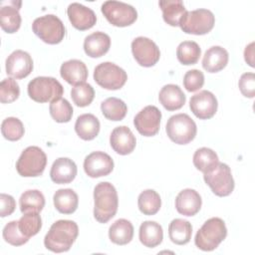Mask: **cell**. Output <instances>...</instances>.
<instances>
[{"label":"cell","mask_w":255,"mask_h":255,"mask_svg":"<svg viewBox=\"0 0 255 255\" xmlns=\"http://www.w3.org/2000/svg\"><path fill=\"white\" fill-rule=\"evenodd\" d=\"M67 14L71 24L78 30L85 31L91 29L97 22L95 12L80 3H71L67 8Z\"/></svg>","instance_id":"cell-17"},{"label":"cell","mask_w":255,"mask_h":255,"mask_svg":"<svg viewBox=\"0 0 255 255\" xmlns=\"http://www.w3.org/2000/svg\"><path fill=\"white\" fill-rule=\"evenodd\" d=\"M214 23L213 13L208 9L200 8L186 11L179 22V26L186 34L204 35L212 30Z\"/></svg>","instance_id":"cell-8"},{"label":"cell","mask_w":255,"mask_h":255,"mask_svg":"<svg viewBox=\"0 0 255 255\" xmlns=\"http://www.w3.org/2000/svg\"><path fill=\"white\" fill-rule=\"evenodd\" d=\"M55 208L63 214L74 213L79 204L78 194L71 188H62L55 192L53 196Z\"/></svg>","instance_id":"cell-28"},{"label":"cell","mask_w":255,"mask_h":255,"mask_svg":"<svg viewBox=\"0 0 255 255\" xmlns=\"http://www.w3.org/2000/svg\"><path fill=\"white\" fill-rule=\"evenodd\" d=\"M158 100L164 109L171 112L182 108L185 104L186 97L177 85L168 84L161 88Z\"/></svg>","instance_id":"cell-24"},{"label":"cell","mask_w":255,"mask_h":255,"mask_svg":"<svg viewBox=\"0 0 255 255\" xmlns=\"http://www.w3.org/2000/svg\"><path fill=\"white\" fill-rule=\"evenodd\" d=\"M100 128V122L93 114L81 115L75 123V130L84 140L94 139L98 135Z\"/></svg>","instance_id":"cell-27"},{"label":"cell","mask_w":255,"mask_h":255,"mask_svg":"<svg viewBox=\"0 0 255 255\" xmlns=\"http://www.w3.org/2000/svg\"><path fill=\"white\" fill-rule=\"evenodd\" d=\"M29 97L37 103H48L62 98L64 88L53 77H36L27 87Z\"/></svg>","instance_id":"cell-4"},{"label":"cell","mask_w":255,"mask_h":255,"mask_svg":"<svg viewBox=\"0 0 255 255\" xmlns=\"http://www.w3.org/2000/svg\"><path fill=\"white\" fill-rule=\"evenodd\" d=\"M101 111L104 117L110 121H122L128 112V107L121 99L112 97L101 104Z\"/></svg>","instance_id":"cell-33"},{"label":"cell","mask_w":255,"mask_h":255,"mask_svg":"<svg viewBox=\"0 0 255 255\" xmlns=\"http://www.w3.org/2000/svg\"><path fill=\"white\" fill-rule=\"evenodd\" d=\"M111 47V38L108 34L97 31L88 35L84 40V51L91 58L104 56Z\"/></svg>","instance_id":"cell-22"},{"label":"cell","mask_w":255,"mask_h":255,"mask_svg":"<svg viewBox=\"0 0 255 255\" xmlns=\"http://www.w3.org/2000/svg\"><path fill=\"white\" fill-rule=\"evenodd\" d=\"M20 95L18 83L13 78H6L0 84V102L9 104L16 101Z\"/></svg>","instance_id":"cell-42"},{"label":"cell","mask_w":255,"mask_h":255,"mask_svg":"<svg viewBox=\"0 0 255 255\" xmlns=\"http://www.w3.org/2000/svg\"><path fill=\"white\" fill-rule=\"evenodd\" d=\"M95 82L106 90H119L124 87L128 75L124 69L112 62L99 64L94 71Z\"/></svg>","instance_id":"cell-10"},{"label":"cell","mask_w":255,"mask_h":255,"mask_svg":"<svg viewBox=\"0 0 255 255\" xmlns=\"http://www.w3.org/2000/svg\"><path fill=\"white\" fill-rule=\"evenodd\" d=\"M202 199L199 193L191 188L181 190L175 198V208L178 213L185 216L195 215L201 208Z\"/></svg>","instance_id":"cell-20"},{"label":"cell","mask_w":255,"mask_h":255,"mask_svg":"<svg viewBox=\"0 0 255 255\" xmlns=\"http://www.w3.org/2000/svg\"><path fill=\"white\" fill-rule=\"evenodd\" d=\"M2 235L4 240L13 246L24 245L29 240V238L23 235L22 232L20 231L18 226V221L16 220L10 221L4 226Z\"/></svg>","instance_id":"cell-41"},{"label":"cell","mask_w":255,"mask_h":255,"mask_svg":"<svg viewBox=\"0 0 255 255\" xmlns=\"http://www.w3.org/2000/svg\"><path fill=\"white\" fill-rule=\"evenodd\" d=\"M33 70V60L31 56L23 51L16 50L6 59V73L15 79H24Z\"/></svg>","instance_id":"cell-16"},{"label":"cell","mask_w":255,"mask_h":255,"mask_svg":"<svg viewBox=\"0 0 255 255\" xmlns=\"http://www.w3.org/2000/svg\"><path fill=\"white\" fill-rule=\"evenodd\" d=\"M228 59V52L223 47L212 46L203 56L202 67L209 73H217L226 67Z\"/></svg>","instance_id":"cell-25"},{"label":"cell","mask_w":255,"mask_h":255,"mask_svg":"<svg viewBox=\"0 0 255 255\" xmlns=\"http://www.w3.org/2000/svg\"><path fill=\"white\" fill-rule=\"evenodd\" d=\"M113 169L114 160L104 151H93L84 160V170L88 176L93 178L109 175Z\"/></svg>","instance_id":"cell-15"},{"label":"cell","mask_w":255,"mask_h":255,"mask_svg":"<svg viewBox=\"0 0 255 255\" xmlns=\"http://www.w3.org/2000/svg\"><path fill=\"white\" fill-rule=\"evenodd\" d=\"M101 10L106 19L117 27L129 26L137 18L135 8L121 1H106L103 3Z\"/></svg>","instance_id":"cell-11"},{"label":"cell","mask_w":255,"mask_h":255,"mask_svg":"<svg viewBox=\"0 0 255 255\" xmlns=\"http://www.w3.org/2000/svg\"><path fill=\"white\" fill-rule=\"evenodd\" d=\"M254 43H250L248 46H246L244 51V58L246 63L250 67H254Z\"/></svg>","instance_id":"cell-46"},{"label":"cell","mask_w":255,"mask_h":255,"mask_svg":"<svg viewBox=\"0 0 255 255\" xmlns=\"http://www.w3.org/2000/svg\"><path fill=\"white\" fill-rule=\"evenodd\" d=\"M138 237L141 244L148 248L159 245L163 239V230L160 224L155 221H144L139 226Z\"/></svg>","instance_id":"cell-26"},{"label":"cell","mask_w":255,"mask_h":255,"mask_svg":"<svg viewBox=\"0 0 255 255\" xmlns=\"http://www.w3.org/2000/svg\"><path fill=\"white\" fill-rule=\"evenodd\" d=\"M16 208V202L13 196L1 193L0 194V216L5 217L11 215Z\"/></svg>","instance_id":"cell-45"},{"label":"cell","mask_w":255,"mask_h":255,"mask_svg":"<svg viewBox=\"0 0 255 255\" xmlns=\"http://www.w3.org/2000/svg\"><path fill=\"white\" fill-rule=\"evenodd\" d=\"M162 11V17L165 23L170 26H179V22L186 12L181 0H161L158 2Z\"/></svg>","instance_id":"cell-30"},{"label":"cell","mask_w":255,"mask_h":255,"mask_svg":"<svg viewBox=\"0 0 255 255\" xmlns=\"http://www.w3.org/2000/svg\"><path fill=\"white\" fill-rule=\"evenodd\" d=\"M137 205L140 212L144 215H154L160 209L161 199L156 191L146 189L138 195Z\"/></svg>","instance_id":"cell-35"},{"label":"cell","mask_w":255,"mask_h":255,"mask_svg":"<svg viewBox=\"0 0 255 255\" xmlns=\"http://www.w3.org/2000/svg\"><path fill=\"white\" fill-rule=\"evenodd\" d=\"M18 226L23 235L30 238L35 236L42 227V219L38 212H28L19 219Z\"/></svg>","instance_id":"cell-37"},{"label":"cell","mask_w":255,"mask_h":255,"mask_svg":"<svg viewBox=\"0 0 255 255\" xmlns=\"http://www.w3.org/2000/svg\"><path fill=\"white\" fill-rule=\"evenodd\" d=\"M1 132L6 139L16 141L19 140L24 135L25 129L22 122L19 119L9 117L2 122Z\"/></svg>","instance_id":"cell-40"},{"label":"cell","mask_w":255,"mask_h":255,"mask_svg":"<svg viewBox=\"0 0 255 255\" xmlns=\"http://www.w3.org/2000/svg\"><path fill=\"white\" fill-rule=\"evenodd\" d=\"M32 30L43 42L51 45L61 43L66 33L62 20L53 14L36 18L33 21Z\"/></svg>","instance_id":"cell-5"},{"label":"cell","mask_w":255,"mask_h":255,"mask_svg":"<svg viewBox=\"0 0 255 255\" xmlns=\"http://www.w3.org/2000/svg\"><path fill=\"white\" fill-rule=\"evenodd\" d=\"M110 143L112 148L117 153L127 155L133 151L136 144V139L128 127L121 126L113 129L110 136Z\"/></svg>","instance_id":"cell-18"},{"label":"cell","mask_w":255,"mask_h":255,"mask_svg":"<svg viewBox=\"0 0 255 255\" xmlns=\"http://www.w3.org/2000/svg\"><path fill=\"white\" fill-rule=\"evenodd\" d=\"M131 52L135 61L142 67H152L160 58L157 45L152 40L142 36L132 40Z\"/></svg>","instance_id":"cell-12"},{"label":"cell","mask_w":255,"mask_h":255,"mask_svg":"<svg viewBox=\"0 0 255 255\" xmlns=\"http://www.w3.org/2000/svg\"><path fill=\"white\" fill-rule=\"evenodd\" d=\"M167 136L177 144H187L194 139L197 128L194 121L186 114H177L170 117L166 123Z\"/></svg>","instance_id":"cell-6"},{"label":"cell","mask_w":255,"mask_h":255,"mask_svg":"<svg viewBox=\"0 0 255 255\" xmlns=\"http://www.w3.org/2000/svg\"><path fill=\"white\" fill-rule=\"evenodd\" d=\"M201 55L199 45L194 41H183L176 49L177 60L182 65H194L198 62Z\"/></svg>","instance_id":"cell-36"},{"label":"cell","mask_w":255,"mask_h":255,"mask_svg":"<svg viewBox=\"0 0 255 255\" xmlns=\"http://www.w3.org/2000/svg\"><path fill=\"white\" fill-rule=\"evenodd\" d=\"M49 111L51 117L57 123H68L73 116V108L71 104L63 98L51 102Z\"/></svg>","instance_id":"cell-38"},{"label":"cell","mask_w":255,"mask_h":255,"mask_svg":"<svg viewBox=\"0 0 255 255\" xmlns=\"http://www.w3.org/2000/svg\"><path fill=\"white\" fill-rule=\"evenodd\" d=\"M119 198L115 186L110 182H100L94 189V216L100 223H107L117 213Z\"/></svg>","instance_id":"cell-2"},{"label":"cell","mask_w":255,"mask_h":255,"mask_svg":"<svg viewBox=\"0 0 255 255\" xmlns=\"http://www.w3.org/2000/svg\"><path fill=\"white\" fill-rule=\"evenodd\" d=\"M192 235V226L189 221L175 218L168 225V236L171 242L177 245L188 243Z\"/></svg>","instance_id":"cell-31"},{"label":"cell","mask_w":255,"mask_h":255,"mask_svg":"<svg viewBox=\"0 0 255 255\" xmlns=\"http://www.w3.org/2000/svg\"><path fill=\"white\" fill-rule=\"evenodd\" d=\"M79 234V228L75 221L58 220L52 224L44 238L45 247L55 253L70 250Z\"/></svg>","instance_id":"cell-1"},{"label":"cell","mask_w":255,"mask_h":255,"mask_svg":"<svg viewBox=\"0 0 255 255\" xmlns=\"http://www.w3.org/2000/svg\"><path fill=\"white\" fill-rule=\"evenodd\" d=\"M161 113L155 106H146L133 119L136 130L144 136H153L159 130Z\"/></svg>","instance_id":"cell-13"},{"label":"cell","mask_w":255,"mask_h":255,"mask_svg":"<svg viewBox=\"0 0 255 255\" xmlns=\"http://www.w3.org/2000/svg\"><path fill=\"white\" fill-rule=\"evenodd\" d=\"M217 100L215 96L206 90L193 95L189 101V108L194 116L200 120L211 119L217 112Z\"/></svg>","instance_id":"cell-14"},{"label":"cell","mask_w":255,"mask_h":255,"mask_svg":"<svg viewBox=\"0 0 255 255\" xmlns=\"http://www.w3.org/2000/svg\"><path fill=\"white\" fill-rule=\"evenodd\" d=\"M17 4H21V2L10 1L7 5L2 4L0 8V25L3 31L6 33H15L19 30L21 26V15L19 13V7Z\"/></svg>","instance_id":"cell-23"},{"label":"cell","mask_w":255,"mask_h":255,"mask_svg":"<svg viewBox=\"0 0 255 255\" xmlns=\"http://www.w3.org/2000/svg\"><path fill=\"white\" fill-rule=\"evenodd\" d=\"M204 84V75L201 71L193 69L185 73L183 77V86L188 92H196Z\"/></svg>","instance_id":"cell-43"},{"label":"cell","mask_w":255,"mask_h":255,"mask_svg":"<svg viewBox=\"0 0 255 255\" xmlns=\"http://www.w3.org/2000/svg\"><path fill=\"white\" fill-rule=\"evenodd\" d=\"M205 183L212 192L220 197L228 196L234 189V179L230 167L223 162L218 164L203 175Z\"/></svg>","instance_id":"cell-9"},{"label":"cell","mask_w":255,"mask_h":255,"mask_svg":"<svg viewBox=\"0 0 255 255\" xmlns=\"http://www.w3.org/2000/svg\"><path fill=\"white\" fill-rule=\"evenodd\" d=\"M60 74L67 83L73 86L85 83L89 75L86 64L77 59L64 62L60 68Z\"/></svg>","instance_id":"cell-21"},{"label":"cell","mask_w":255,"mask_h":255,"mask_svg":"<svg viewBox=\"0 0 255 255\" xmlns=\"http://www.w3.org/2000/svg\"><path fill=\"white\" fill-rule=\"evenodd\" d=\"M19 205L22 213H39L45 206V197L40 190L29 189L21 194L19 199Z\"/></svg>","instance_id":"cell-32"},{"label":"cell","mask_w":255,"mask_h":255,"mask_svg":"<svg viewBox=\"0 0 255 255\" xmlns=\"http://www.w3.org/2000/svg\"><path fill=\"white\" fill-rule=\"evenodd\" d=\"M46 164V153L40 147L32 145L22 151L16 162V169L21 176L36 177L42 175Z\"/></svg>","instance_id":"cell-7"},{"label":"cell","mask_w":255,"mask_h":255,"mask_svg":"<svg viewBox=\"0 0 255 255\" xmlns=\"http://www.w3.org/2000/svg\"><path fill=\"white\" fill-rule=\"evenodd\" d=\"M227 228L225 222L219 217H212L206 220L197 231L194 243L197 248L203 251H212L226 238Z\"/></svg>","instance_id":"cell-3"},{"label":"cell","mask_w":255,"mask_h":255,"mask_svg":"<svg viewBox=\"0 0 255 255\" xmlns=\"http://www.w3.org/2000/svg\"><path fill=\"white\" fill-rule=\"evenodd\" d=\"M241 94L246 98H254L255 96V75L254 73H244L238 82Z\"/></svg>","instance_id":"cell-44"},{"label":"cell","mask_w":255,"mask_h":255,"mask_svg":"<svg viewBox=\"0 0 255 255\" xmlns=\"http://www.w3.org/2000/svg\"><path fill=\"white\" fill-rule=\"evenodd\" d=\"M219 162L218 155L208 147H200L193 154L194 166L203 173L213 169Z\"/></svg>","instance_id":"cell-34"},{"label":"cell","mask_w":255,"mask_h":255,"mask_svg":"<svg viewBox=\"0 0 255 255\" xmlns=\"http://www.w3.org/2000/svg\"><path fill=\"white\" fill-rule=\"evenodd\" d=\"M132 237L133 226L127 219H118L109 228V238L115 244L126 245L131 241Z\"/></svg>","instance_id":"cell-29"},{"label":"cell","mask_w":255,"mask_h":255,"mask_svg":"<svg viewBox=\"0 0 255 255\" xmlns=\"http://www.w3.org/2000/svg\"><path fill=\"white\" fill-rule=\"evenodd\" d=\"M71 98L76 106L81 108L87 107L95 98L94 88L88 83H82L74 86L71 90Z\"/></svg>","instance_id":"cell-39"},{"label":"cell","mask_w":255,"mask_h":255,"mask_svg":"<svg viewBox=\"0 0 255 255\" xmlns=\"http://www.w3.org/2000/svg\"><path fill=\"white\" fill-rule=\"evenodd\" d=\"M76 163L68 157L57 158L51 167L50 177L57 184H66L72 182L77 175Z\"/></svg>","instance_id":"cell-19"}]
</instances>
